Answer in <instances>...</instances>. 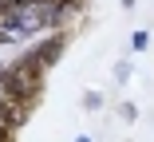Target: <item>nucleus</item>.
I'll list each match as a JSON object with an SVG mask.
<instances>
[{
    "mask_svg": "<svg viewBox=\"0 0 154 142\" xmlns=\"http://www.w3.org/2000/svg\"><path fill=\"white\" fill-rule=\"evenodd\" d=\"M63 47H67V36H63V32H51V36H48V40H40L32 51L40 55V63H44V71H48V67H55V63H59Z\"/></svg>",
    "mask_w": 154,
    "mask_h": 142,
    "instance_id": "obj_1",
    "label": "nucleus"
},
{
    "mask_svg": "<svg viewBox=\"0 0 154 142\" xmlns=\"http://www.w3.org/2000/svg\"><path fill=\"white\" fill-rule=\"evenodd\" d=\"M83 107H87V110H99V107H103V95H99V91H87V95H83Z\"/></svg>",
    "mask_w": 154,
    "mask_h": 142,
    "instance_id": "obj_2",
    "label": "nucleus"
},
{
    "mask_svg": "<svg viewBox=\"0 0 154 142\" xmlns=\"http://www.w3.org/2000/svg\"><path fill=\"white\" fill-rule=\"evenodd\" d=\"M146 44H150L146 32H134V36H131V51H146Z\"/></svg>",
    "mask_w": 154,
    "mask_h": 142,
    "instance_id": "obj_3",
    "label": "nucleus"
},
{
    "mask_svg": "<svg viewBox=\"0 0 154 142\" xmlns=\"http://www.w3.org/2000/svg\"><path fill=\"white\" fill-rule=\"evenodd\" d=\"M115 79L127 83V79H131V63H119V67H115Z\"/></svg>",
    "mask_w": 154,
    "mask_h": 142,
    "instance_id": "obj_4",
    "label": "nucleus"
},
{
    "mask_svg": "<svg viewBox=\"0 0 154 142\" xmlns=\"http://www.w3.org/2000/svg\"><path fill=\"white\" fill-rule=\"evenodd\" d=\"M119 115H122V119H127V122H131V119H134V115H138V110H134V107H131V103H122V107H119Z\"/></svg>",
    "mask_w": 154,
    "mask_h": 142,
    "instance_id": "obj_5",
    "label": "nucleus"
},
{
    "mask_svg": "<svg viewBox=\"0 0 154 142\" xmlns=\"http://www.w3.org/2000/svg\"><path fill=\"white\" fill-rule=\"evenodd\" d=\"M8 75H12V63H8V67H0V91H4V83H8Z\"/></svg>",
    "mask_w": 154,
    "mask_h": 142,
    "instance_id": "obj_6",
    "label": "nucleus"
},
{
    "mask_svg": "<svg viewBox=\"0 0 154 142\" xmlns=\"http://www.w3.org/2000/svg\"><path fill=\"white\" fill-rule=\"evenodd\" d=\"M4 4H8V0H0V16H4Z\"/></svg>",
    "mask_w": 154,
    "mask_h": 142,
    "instance_id": "obj_7",
    "label": "nucleus"
}]
</instances>
